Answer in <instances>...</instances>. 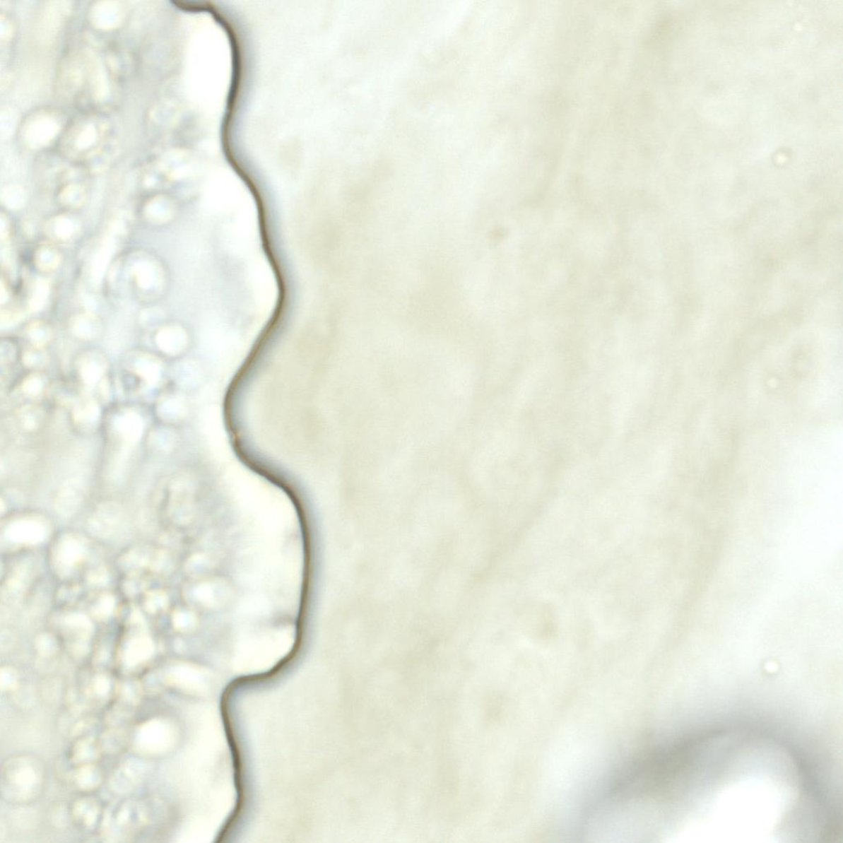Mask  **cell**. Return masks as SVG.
Instances as JSON below:
<instances>
[{"label":"cell","instance_id":"cell-3","mask_svg":"<svg viewBox=\"0 0 843 843\" xmlns=\"http://www.w3.org/2000/svg\"><path fill=\"white\" fill-rule=\"evenodd\" d=\"M117 435L127 446L134 445L141 438L144 423L141 415L133 411L119 413L113 423Z\"/></svg>","mask_w":843,"mask_h":843},{"label":"cell","instance_id":"cell-4","mask_svg":"<svg viewBox=\"0 0 843 843\" xmlns=\"http://www.w3.org/2000/svg\"><path fill=\"white\" fill-rule=\"evenodd\" d=\"M78 374L88 387H94L101 381L107 370L106 361L98 355H88L79 362Z\"/></svg>","mask_w":843,"mask_h":843},{"label":"cell","instance_id":"cell-1","mask_svg":"<svg viewBox=\"0 0 843 843\" xmlns=\"http://www.w3.org/2000/svg\"><path fill=\"white\" fill-rule=\"evenodd\" d=\"M172 378L184 393L196 391L206 382V367L196 359H182L173 366Z\"/></svg>","mask_w":843,"mask_h":843},{"label":"cell","instance_id":"cell-7","mask_svg":"<svg viewBox=\"0 0 843 843\" xmlns=\"http://www.w3.org/2000/svg\"><path fill=\"white\" fill-rule=\"evenodd\" d=\"M73 421L78 427L84 429L96 425L100 418V408L97 402L91 400L82 401L74 408Z\"/></svg>","mask_w":843,"mask_h":843},{"label":"cell","instance_id":"cell-11","mask_svg":"<svg viewBox=\"0 0 843 843\" xmlns=\"http://www.w3.org/2000/svg\"><path fill=\"white\" fill-rule=\"evenodd\" d=\"M45 387L43 377L38 374H32L25 379L23 383V391L28 396H37Z\"/></svg>","mask_w":843,"mask_h":843},{"label":"cell","instance_id":"cell-6","mask_svg":"<svg viewBox=\"0 0 843 843\" xmlns=\"http://www.w3.org/2000/svg\"><path fill=\"white\" fill-rule=\"evenodd\" d=\"M134 371L147 383L156 384L161 380L163 373L162 363L151 356H142L136 359L133 366Z\"/></svg>","mask_w":843,"mask_h":843},{"label":"cell","instance_id":"cell-8","mask_svg":"<svg viewBox=\"0 0 843 843\" xmlns=\"http://www.w3.org/2000/svg\"><path fill=\"white\" fill-rule=\"evenodd\" d=\"M189 346L187 336L179 331L164 333L159 338V346L170 356L182 355Z\"/></svg>","mask_w":843,"mask_h":843},{"label":"cell","instance_id":"cell-2","mask_svg":"<svg viewBox=\"0 0 843 843\" xmlns=\"http://www.w3.org/2000/svg\"><path fill=\"white\" fill-rule=\"evenodd\" d=\"M157 415L163 422L178 424L191 415L192 408L183 393H174L163 397L157 406Z\"/></svg>","mask_w":843,"mask_h":843},{"label":"cell","instance_id":"cell-9","mask_svg":"<svg viewBox=\"0 0 843 843\" xmlns=\"http://www.w3.org/2000/svg\"><path fill=\"white\" fill-rule=\"evenodd\" d=\"M177 437L175 433L167 428H158L153 430L148 437V445L153 452L166 454L171 452L176 446Z\"/></svg>","mask_w":843,"mask_h":843},{"label":"cell","instance_id":"cell-10","mask_svg":"<svg viewBox=\"0 0 843 843\" xmlns=\"http://www.w3.org/2000/svg\"><path fill=\"white\" fill-rule=\"evenodd\" d=\"M18 418L22 426L29 431L36 430L43 420V413L38 407L24 406L19 411Z\"/></svg>","mask_w":843,"mask_h":843},{"label":"cell","instance_id":"cell-5","mask_svg":"<svg viewBox=\"0 0 843 843\" xmlns=\"http://www.w3.org/2000/svg\"><path fill=\"white\" fill-rule=\"evenodd\" d=\"M85 493V483L81 478H69L62 485L58 495L59 507L71 510L81 501Z\"/></svg>","mask_w":843,"mask_h":843},{"label":"cell","instance_id":"cell-12","mask_svg":"<svg viewBox=\"0 0 843 843\" xmlns=\"http://www.w3.org/2000/svg\"><path fill=\"white\" fill-rule=\"evenodd\" d=\"M45 362H46V358L42 353H28L24 358L25 365L30 368L42 367Z\"/></svg>","mask_w":843,"mask_h":843}]
</instances>
